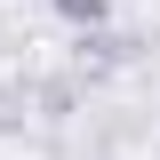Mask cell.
<instances>
[{
	"label": "cell",
	"instance_id": "6da1fadb",
	"mask_svg": "<svg viewBox=\"0 0 160 160\" xmlns=\"http://www.w3.org/2000/svg\"><path fill=\"white\" fill-rule=\"evenodd\" d=\"M80 64H88V72L136 64V40H128V32H112V24H96V32H80Z\"/></svg>",
	"mask_w": 160,
	"mask_h": 160
},
{
	"label": "cell",
	"instance_id": "7a4b0ae2",
	"mask_svg": "<svg viewBox=\"0 0 160 160\" xmlns=\"http://www.w3.org/2000/svg\"><path fill=\"white\" fill-rule=\"evenodd\" d=\"M72 32H96V24H112V0H48Z\"/></svg>",
	"mask_w": 160,
	"mask_h": 160
}]
</instances>
